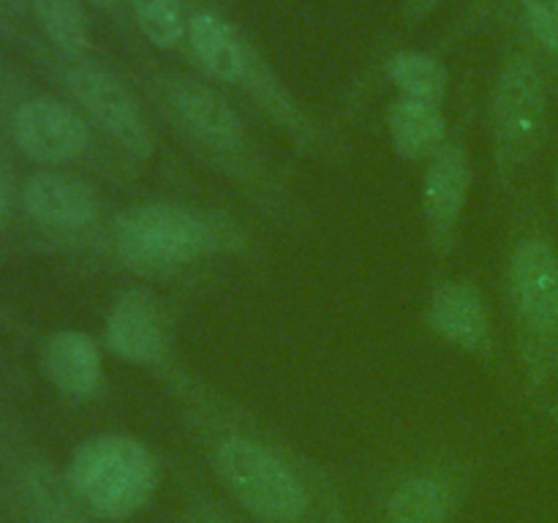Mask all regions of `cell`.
Masks as SVG:
<instances>
[{
	"instance_id": "obj_21",
	"label": "cell",
	"mask_w": 558,
	"mask_h": 523,
	"mask_svg": "<svg viewBox=\"0 0 558 523\" xmlns=\"http://www.w3.org/2000/svg\"><path fill=\"white\" fill-rule=\"evenodd\" d=\"M534 38L558 58V0H521Z\"/></svg>"
},
{
	"instance_id": "obj_11",
	"label": "cell",
	"mask_w": 558,
	"mask_h": 523,
	"mask_svg": "<svg viewBox=\"0 0 558 523\" xmlns=\"http://www.w3.org/2000/svg\"><path fill=\"white\" fill-rule=\"evenodd\" d=\"M14 139L31 161L69 163L87 147V125L54 98H31L14 114Z\"/></svg>"
},
{
	"instance_id": "obj_18",
	"label": "cell",
	"mask_w": 558,
	"mask_h": 523,
	"mask_svg": "<svg viewBox=\"0 0 558 523\" xmlns=\"http://www.w3.org/2000/svg\"><path fill=\"white\" fill-rule=\"evenodd\" d=\"M387 76L403 98L441 107L447 96V69L434 54L412 52V49L396 52L387 60Z\"/></svg>"
},
{
	"instance_id": "obj_3",
	"label": "cell",
	"mask_w": 558,
	"mask_h": 523,
	"mask_svg": "<svg viewBox=\"0 0 558 523\" xmlns=\"http://www.w3.org/2000/svg\"><path fill=\"white\" fill-rule=\"evenodd\" d=\"M65 483L101 521H129L145 510L161 483L156 455L129 434H101L71 452Z\"/></svg>"
},
{
	"instance_id": "obj_6",
	"label": "cell",
	"mask_w": 558,
	"mask_h": 523,
	"mask_svg": "<svg viewBox=\"0 0 558 523\" xmlns=\"http://www.w3.org/2000/svg\"><path fill=\"white\" fill-rule=\"evenodd\" d=\"M158 93L172 123L207 156H213V161L234 174L256 172L245 125L221 93L189 76H167L158 82Z\"/></svg>"
},
{
	"instance_id": "obj_5",
	"label": "cell",
	"mask_w": 558,
	"mask_h": 523,
	"mask_svg": "<svg viewBox=\"0 0 558 523\" xmlns=\"http://www.w3.org/2000/svg\"><path fill=\"white\" fill-rule=\"evenodd\" d=\"M548 118V93L537 63L515 54L505 63L490 101L494 156L501 178H512L537 153Z\"/></svg>"
},
{
	"instance_id": "obj_23",
	"label": "cell",
	"mask_w": 558,
	"mask_h": 523,
	"mask_svg": "<svg viewBox=\"0 0 558 523\" xmlns=\"http://www.w3.org/2000/svg\"><path fill=\"white\" fill-rule=\"evenodd\" d=\"M436 5H439V0H407V16L417 22L423 16H428Z\"/></svg>"
},
{
	"instance_id": "obj_27",
	"label": "cell",
	"mask_w": 558,
	"mask_h": 523,
	"mask_svg": "<svg viewBox=\"0 0 558 523\" xmlns=\"http://www.w3.org/2000/svg\"><path fill=\"white\" fill-rule=\"evenodd\" d=\"M554 370H556V376H558V341H556V354H554Z\"/></svg>"
},
{
	"instance_id": "obj_10",
	"label": "cell",
	"mask_w": 558,
	"mask_h": 523,
	"mask_svg": "<svg viewBox=\"0 0 558 523\" xmlns=\"http://www.w3.org/2000/svg\"><path fill=\"white\" fill-rule=\"evenodd\" d=\"M430 332L474 357H494V321L485 294L472 281H439L425 303Z\"/></svg>"
},
{
	"instance_id": "obj_22",
	"label": "cell",
	"mask_w": 558,
	"mask_h": 523,
	"mask_svg": "<svg viewBox=\"0 0 558 523\" xmlns=\"http://www.w3.org/2000/svg\"><path fill=\"white\" fill-rule=\"evenodd\" d=\"M185 523H238L234 518H229L227 512H221L218 507H213L205 499H191L185 507Z\"/></svg>"
},
{
	"instance_id": "obj_14",
	"label": "cell",
	"mask_w": 558,
	"mask_h": 523,
	"mask_svg": "<svg viewBox=\"0 0 558 523\" xmlns=\"http://www.w3.org/2000/svg\"><path fill=\"white\" fill-rule=\"evenodd\" d=\"M44 370L63 396L96 398L104 390L101 349L87 332L60 330L44 346Z\"/></svg>"
},
{
	"instance_id": "obj_25",
	"label": "cell",
	"mask_w": 558,
	"mask_h": 523,
	"mask_svg": "<svg viewBox=\"0 0 558 523\" xmlns=\"http://www.w3.org/2000/svg\"><path fill=\"white\" fill-rule=\"evenodd\" d=\"M96 5H101V9H114V5L120 3V0H93Z\"/></svg>"
},
{
	"instance_id": "obj_2",
	"label": "cell",
	"mask_w": 558,
	"mask_h": 523,
	"mask_svg": "<svg viewBox=\"0 0 558 523\" xmlns=\"http://www.w3.org/2000/svg\"><path fill=\"white\" fill-rule=\"evenodd\" d=\"M112 240L123 265L140 272H167L232 248L238 234L218 216L150 202L118 212Z\"/></svg>"
},
{
	"instance_id": "obj_15",
	"label": "cell",
	"mask_w": 558,
	"mask_h": 523,
	"mask_svg": "<svg viewBox=\"0 0 558 523\" xmlns=\"http://www.w3.org/2000/svg\"><path fill=\"white\" fill-rule=\"evenodd\" d=\"M189 38L196 60H199L216 80L227 82V85L248 82L254 58H251V52L245 49V44L240 41L238 33H234L221 16L210 14V11H199V14L191 16Z\"/></svg>"
},
{
	"instance_id": "obj_26",
	"label": "cell",
	"mask_w": 558,
	"mask_h": 523,
	"mask_svg": "<svg viewBox=\"0 0 558 523\" xmlns=\"http://www.w3.org/2000/svg\"><path fill=\"white\" fill-rule=\"evenodd\" d=\"M554 196H556V212H558V163H556V178H554Z\"/></svg>"
},
{
	"instance_id": "obj_16",
	"label": "cell",
	"mask_w": 558,
	"mask_h": 523,
	"mask_svg": "<svg viewBox=\"0 0 558 523\" xmlns=\"http://www.w3.org/2000/svg\"><path fill=\"white\" fill-rule=\"evenodd\" d=\"M387 125L392 147L407 161H430L450 142L441 109L414 98L398 96L387 112Z\"/></svg>"
},
{
	"instance_id": "obj_9",
	"label": "cell",
	"mask_w": 558,
	"mask_h": 523,
	"mask_svg": "<svg viewBox=\"0 0 558 523\" xmlns=\"http://www.w3.org/2000/svg\"><path fill=\"white\" fill-rule=\"evenodd\" d=\"M472 188V163L461 142H447L428 161L423 180L425 238L436 256H447L458 243L463 212Z\"/></svg>"
},
{
	"instance_id": "obj_20",
	"label": "cell",
	"mask_w": 558,
	"mask_h": 523,
	"mask_svg": "<svg viewBox=\"0 0 558 523\" xmlns=\"http://www.w3.org/2000/svg\"><path fill=\"white\" fill-rule=\"evenodd\" d=\"M129 3L140 31L156 47L172 49L183 41L185 20L180 0H129Z\"/></svg>"
},
{
	"instance_id": "obj_1",
	"label": "cell",
	"mask_w": 558,
	"mask_h": 523,
	"mask_svg": "<svg viewBox=\"0 0 558 523\" xmlns=\"http://www.w3.org/2000/svg\"><path fill=\"white\" fill-rule=\"evenodd\" d=\"M213 474L262 523H343L341 499L319 466L278 436L216 401L191 409Z\"/></svg>"
},
{
	"instance_id": "obj_8",
	"label": "cell",
	"mask_w": 558,
	"mask_h": 523,
	"mask_svg": "<svg viewBox=\"0 0 558 523\" xmlns=\"http://www.w3.org/2000/svg\"><path fill=\"white\" fill-rule=\"evenodd\" d=\"M65 85H69L74 101L85 109L87 118L104 134L112 136L129 156H153V136L147 120L123 82L114 80L109 71L80 63L65 71Z\"/></svg>"
},
{
	"instance_id": "obj_12",
	"label": "cell",
	"mask_w": 558,
	"mask_h": 523,
	"mask_svg": "<svg viewBox=\"0 0 558 523\" xmlns=\"http://www.w3.org/2000/svg\"><path fill=\"white\" fill-rule=\"evenodd\" d=\"M107 343L120 360L142 368H167L169 338L156 303L140 289L120 294L107 316Z\"/></svg>"
},
{
	"instance_id": "obj_13",
	"label": "cell",
	"mask_w": 558,
	"mask_h": 523,
	"mask_svg": "<svg viewBox=\"0 0 558 523\" xmlns=\"http://www.w3.org/2000/svg\"><path fill=\"white\" fill-rule=\"evenodd\" d=\"M22 205L36 223L58 232H80L98 216V199L90 185L71 174L36 172L22 185Z\"/></svg>"
},
{
	"instance_id": "obj_24",
	"label": "cell",
	"mask_w": 558,
	"mask_h": 523,
	"mask_svg": "<svg viewBox=\"0 0 558 523\" xmlns=\"http://www.w3.org/2000/svg\"><path fill=\"white\" fill-rule=\"evenodd\" d=\"M5 212H9V191H5L3 178H0V227L5 221Z\"/></svg>"
},
{
	"instance_id": "obj_4",
	"label": "cell",
	"mask_w": 558,
	"mask_h": 523,
	"mask_svg": "<svg viewBox=\"0 0 558 523\" xmlns=\"http://www.w3.org/2000/svg\"><path fill=\"white\" fill-rule=\"evenodd\" d=\"M507 300L532 392L554 370L558 341V251L543 234L518 240L507 265Z\"/></svg>"
},
{
	"instance_id": "obj_7",
	"label": "cell",
	"mask_w": 558,
	"mask_h": 523,
	"mask_svg": "<svg viewBox=\"0 0 558 523\" xmlns=\"http://www.w3.org/2000/svg\"><path fill=\"white\" fill-rule=\"evenodd\" d=\"M469 496V474L456 461H428L387 485L379 523H450Z\"/></svg>"
},
{
	"instance_id": "obj_19",
	"label": "cell",
	"mask_w": 558,
	"mask_h": 523,
	"mask_svg": "<svg viewBox=\"0 0 558 523\" xmlns=\"http://www.w3.org/2000/svg\"><path fill=\"white\" fill-rule=\"evenodd\" d=\"M44 36L63 54L80 58L90 49V25L80 0H31Z\"/></svg>"
},
{
	"instance_id": "obj_17",
	"label": "cell",
	"mask_w": 558,
	"mask_h": 523,
	"mask_svg": "<svg viewBox=\"0 0 558 523\" xmlns=\"http://www.w3.org/2000/svg\"><path fill=\"white\" fill-rule=\"evenodd\" d=\"M25 501L33 523H90L85 507L71 494L65 477L47 466H31L25 474Z\"/></svg>"
}]
</instances>
